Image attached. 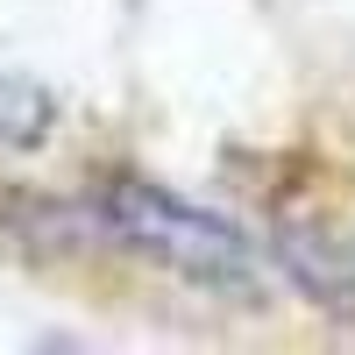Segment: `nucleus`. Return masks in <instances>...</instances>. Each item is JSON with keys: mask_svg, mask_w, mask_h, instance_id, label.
Returning <instances> with one entry per match:
<instances>
[{"mask_svg": "<svg viewBox=\"0 0 355 355\" xmlns=\"http://www.w3.org/2000/svg\"><path fill=\"white\" fill-rule=\"evenodd\" d=\"M93 220L121 249L150 256L157 270L185 277V284H214V291H249L256 284V249L242 242V227L206 214V206H192V199H178L171 185L107 178L100 199H93Z\"/></svg>", "mask_w": 355, "mask_h": 355, "instance_id": "obj_1", "label": "nucleus"}]
</instances>
